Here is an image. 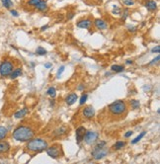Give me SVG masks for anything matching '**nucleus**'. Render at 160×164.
<instances>
[{
    "mask_svg": "<svg viewBox=\"0 0 160 164\" xmlns=\"http://www.w3.org/2000/svg\"><path fill=\"white\" fill-rule=\"evenodd\" d=\"M47 28H49V26H47V25H46V26L42 27V28H41V30H42V31H45V30H46V29H47Z\"/></svg>",
    "mask_w": 160,
    "mask_h": 164,
    "instance_id": "nucleus-38",
    "label": "nucleus"
},
{
    "mask_svg": "<svg viewBox=\"0 0 160 164\" xmlns=\"http://www.w3.org/2000/svg\"><path fill=\"white\" fill-rule=\"evenodd\" d=\"M40 2V0H29L28 2H27V4L30 5V6H33V7H35V6L38 4Z\"/></svg>",
    "mask_w": 160,
    "mask_h": 164,
    "instance_id": "nucleus-30",
    "label": "nucleus"
},
{
    "mask_svg": "<svg viewBox=\"0 0 160 164\" xmlns=\"http://www.w3.org/2000/svg\"><path fill=\"white\" fill-rule=\"evenodd\" d=\"M128 31H130V32H135V31H137V27H130V28H128Z\"/></svg>",
    "mask_w": 160,
    "mask_h": 164,
    "instance_id": "nucleus-36",
    "label": "nucleus"
},
{
    "mask_svg": "<svg viewBox=\"0 0 160 164\" xmlns=\"http://www.w3.org/2000/svg\"><path fill=\"white\" fill-rule=\"evenodd\" d=\"M87 98H88V95L87 94H83L82 96H81L80 100H79V105H83V104L86 103Z\"/></svg>",
    "mask_w": 160,
    "mask_h": 164,
    "instance_id": "nucleus-27",
    "label": "nucleus"
},
{
    "mask_svg": "<svg viewBox=\"0 0 160 164\" xmlns=\"http://www.w3.org/2000/svg\"><path fill=\"white\" fill-rule=\"evenodd\" d=\"M14 69V65L13 62L10 60H4L0 63V75L2 77H7Z\"/></svg>",
    "mask_w": 160,
    "mask_h": 164,
    "instance_id": "nucleus-5",
    "label": "nucleus"
},
{
    "mask_svg": "<svg viewBox=\"0 0 160 164\" xmlns=\"http://www.w3.org/2000/svg\"><path fill=\"white\" fill-rule=\"evenodd\" d=\"M10 13H11V15L14 16V17H18L19 16V13H18V11H17V10L10 9Z\"/></svg>",
    "mask_w": 160,
    "mask_h": 164,
    "instance_id": "nucleus-32",
    "label": "nucleus"
},
{
    "mask_svg": "<svg viewBox=\"0 0 160 164\" xmlns=\"http://www.w3.org/2000/svg\"><path fill=\"white\" fill-rule=\"evenodd\" d=\"M132 62H134V61L128 59V60H127V62H125V63H127V64H132Z\"/></svg>",
    "mask_w": 160,
    "mask_h": 164,
    "instance_id": "nucleus-40",
    "label": "nucleus"
},
{
    "mask_svg": "<svg viewBox=\"0 0 160 164\" xmlns=\"http://www.w3.org/2000/svg\"><path fill=\"white\" fill-rule=\"evenodd\" d=\"M8 135V129L5 127H0V141L4 139Z\"/></svg>",
    "mask_w": 160,
    "mask_h": 164,
    "instance_id": "nucleus-18",
    "label": "nucleus"
},
{
    "mask_svg": "<svg viewBox=\"0 0 160 164\" xmlns=\"http://www.w3.org/2000/svg\"><path fill=\"white\" fill-rule=\"evenodd\" d=\"M132 134H134V132L132 131H128V132H127V134L125 135V138H130V136H131L132 135Z\"/></svg>",
    "mask_w": 160,
    "mask_h": 164,
    "instance_id": "nucleus-35",
    "label": "nucleus"
},
{
    "mask_svg": "<svg viewBox=\"0 0 160 164\" xmlns=\"http://www.w3.org/2000/svg\"><path fill=\"white\" fill-rule=\"evenodd\" d=\"M10 150V144L8 141H0V155L1 154H5Z\"/></svg>",
    "mask_w": 160,
    "mask_h": 164,
    "instance_id": "nucleus-11",
    "label": "nucleus"
},
{
    "mask_svg": "<svg viewBox=\"0 0 160 164\" xmlns=\"http://www.w3.org/2000/svg\"><path fill=\"white\" fill-rule=\"evenodd\" d=\"M63 71H64V66L62 65V66H60L59 68V71H57V73H56V77L57 78H60V75L63 73Z\"/></svg>",
    "mask_w": 160,
    "mask_h": 164,
    "instance_id": "nucleus-31",
    "label": "nucleus"
},
{
    "mask_svg": "<svg viewBox=\"0 0 160 164\" xmlns=\"http://www.w3.org/2000/svg\"><path fill=\"white\" fill-rule=\"evenodd\" d=\"M145 7L148 11L153 12L157 9V3H156L154 0H147V1L145 2Z\"/></svg>",
    "mask_w": 160,
    "mask_h": 164,
    "instance_id": "nucleus-14",
    "label": "nucleus"
},
{
    "mask_svg": "<svg viewBox=\"0 0 160 164\" xmlns=\"http://www.w3.org/2000/svg\"><path fill=\"white\" fill-rule=\"evenodd\" d=\"M94 115H95V110L92 106H88V107H86L83 110V116L85 118L91 119L94 117Z\"/></svg>",
    "mask_w": 160,
    "mask_h": 164,
    "instance_id": "nucleus-12",
    "label": "nucleus"
},
{
    "mask_svg": "<svg viewBox=\"0 0 160 164\" xmlns=\"http://www.w3.org/2000/svg\"><path fill=\"white\" fill-rule=\"evenodd\" d=\"M27 113H28V110H27V108H24V109H21V110L17 111L15 114H14V118L15 119H21V118H24L25 116L27 115Z\"/></svg>",
    "mask_w": 160,
    "mask_h": 164,
    "instance_id": "nucleus-17",
    "label": "nucleus"
},
{
    "mask_svg": "<svg viewBox=\"0 0 160 164\" xmlns=\"http://www.w3.org/2000/svg\"><path fill=\"white\" fill-rule=\"evenodd\" d=\"M77 99H78V96H77L76 93H71L65 98V102L68 106H71L75 103V102L77 101Z\"/></svg>",
    "mask_w": 160,
    "mask_h": 164,
    "instance_id": "nucleus-15",
    "label": "nucleus"
},
{
    "mask_svg": "<svg viewBox=\"0 0 160 164\" xmlns=\"http://www.w3.org/2000/svg\"><path fill=\"white\" fill-rule=\"evenodd\" d=\"M76 26L80 29H90V27L92 26V21L90 19H83L78 21Z\"/></svg>",
    "mask_w": 160,
    "mask_h": 164,
    "instance_id": "nucleus-8",
    "label": "nucleus"
},
{
    "mask_svg": "<svg viewBox=\"0 0 160 164\" xmlns=\"http://www.w3.org/2000/svg\"><path fill=\"white\" fill-rule=\"evenodd\" d=\"M121 11H122L121 8H119V6L116 5V6H114V9L112 10V13H113V14H115V15L116 14L119 15V14H121Z\"/></svg>",
    "mask_w": 160,
    "mask_h": 164,
    "instance_id": "nucleus-28",
    "label": "nucleus"
},
{
    "mask_svg": "<svg viewBox=\"0 0 160 164\" xmlns=\"http://www.w3.org/2000/svg\"><path fill=\"white\" fill-rule=\"evenodd\" d=\"M145 134H146L145 132H140V135H138L137 136V138L132 139V141H131V144H135V143H137L139 141H141V138H143V136L145 135Z\"/></svg>",
    "mask_w": 160,
    "mask_h": 164,
    "instance_id": "nucleus-22",
    "label": "nucleus"
},
{
    "mask_svg": "<svg viewBox=\"0 0 160 164\" xmlns=\"http://www.w3.org/2000/svg\"><path fill=\"white\" fill-rule=\"evenodd\" d=\"M125 6H134V0H122Z\"/></svg>",
    "mask_w": 160,
    "mask_h": 164,
    "instance_id": "nucleus-29",
    "label": "nucleus"
},
{
    "mask_svg": "<svg viewBox=\"0 0 160 164\" xmlns=\"http://www.w3.org/2000/svg\"><path fill=\"white\" fill-rule=\"evenodd\" d=\"M46 151L47 153V155L53 159H57L59 157H60V147L57 144H54L53 146H50V147L47 146Z\"/></svg>",
    "mask_w": 160,
    "mask_h": 164,
    "instance_id": "nucleus-7",
    "label": "nucleus"
},
{
    "mask_svg": "<svg viewBox=\"0 0 160 164\" xmlns=\"http://www.w3.org/2000/svg\"><path fill=\"white\" fill-rule=\"evenodd\" d=\"M34 135H35L34 129L28 126H19L12 132L13 138L17 141L21 142L29 141L31 138H34Z\"/></svg>",
    "mask_w": 160,
    "mask_h": 164,
    "instance_id": "nucleus-1",
    "label": "nucleus"
},
{
    "mask_svg": "<svg viewBox=\"0 0 160 164\" xmlns=\"http://www.w3.org/2000/svg\"><path fill=\"white\" fill-rule=\"evenodd\" d=\"M85 132H86V129H85L84 127H79L76 129L75 135H76V141H77L78 144H79V143L83 141Z\"/></svg>",
    "mask_w": 160,
    "mask_h": 164,
    "instance_id": "nucleus-9",
    "label": "nucleus"
},
{
    "mask_svg": "<svg viewBox=\"0 0 160 164\" xmlns=\"http://www.w3.org/2000/svg\"><path fill=\"white\" fill-rule=\"evenodd\" d=\"M98 138H99V134H98L97 132H92V131H89L85 132L84 135V138H83V141H85V143H87V144H94L95 142L98 141Z\"/></svg>",
    "mask_w": 160,
    "mask_h": 164,
    "instance_id": "nucleus-6",
    "label": "nucleus"
},
{
    "mask_svg": "<svg viewBox=\"0 0 160 164\" xmlns=\"http://www.w3.org/2000/svg\"><path fill=\"white\" fill-rule=\"evenodd\" d=\"M47 94L49 95V96H50L52 98H54L56 96V90L54 87H50L49 89H47Z\"/></svg>",
    "mask_w": 160,
    "mask_h": 164,
    "instance_id": "nucleus-21",
    "label": "nucleus"
},
{
    "mask_svg": "<svg viewBox=\"0 0 160 164\" xmlns=\"http://www.w3.org/2000/svg\"><path fill=\"white\" fill-rule=\"evenodd\" d=\"M125 146V141H117L115 143V145H114V148L115 149H117V150H119V149H122V148H124Z\"/></svg>",
    "mask_w": 160,
    "mask_h": 164,
    "instance_id": "nucleus-24",
    "label": "nucleus"
},
{
    "mask_svg": "<svg viewBox=\"0 0 160 164\" xmlns=\"http://www.w3.org/2000/svg\"><path fill=\"white\" fill-rule=\"evenodd\" d=\"M35 8L40 12H47V9H49V6H47V3L45 0H40V2L35 6Z\"/></svg>",
    "mask_w": 160,
    "mask_h": 164,
    "instance_id": "nucleus-13",
    "label": "nucleus"
},
{
    "mask_svg": "<svg viewBox=\"0 0 160 164\" xmlns=\"http://www.w3.org/2000/svg\"><path fill=\"white\" fill-rule=\"evenodd\" d=\"M26 148L31 152H42L45 151L47 148V141L43 138H31L29 141H27Z\"/></svg>",
    "mask_w": 160,
    "mask_h": 164,
    "instance_id": "nucleus-2",
    "label": "nucleus"
},
{
    "mask_svg": "<svg viewBox=\"0 0 160 164\" xmlns=\"http://www.w3.org/2000/svg\"><path fill=\"white\" fill-rule=\"evenodd\" d=\"M158 60H159V56H156L155 59L151 61V62H149V63H148V65H152V64H154V63H157V62H158Z\"/></svg>",
    "mask_w": 160,
    "mask_h": 164,
    "instance_id": "nucleus-34",
    "label": "nucleus"
},
{
    "mask_svg": "<svg viewBox=\"0 0 160 164\" xmlns=\"http://www.w3.org/2000/svg\"><path fill=\"white\" fill-rule=\"evenodd\" d=\"M66 132V129L64 127H61L59 129H57L56 132H54V135H62Z\"/></svg>",
    "mask_w": 160,
    "mask_h": 164,
    "instance_id": "nucleus-25",
    "label": "nucleus"
},
{
    "mask_svg": "<svg viewBox=\"0 0 160 164\" xmlns=\"http://www.w3.org/2000/svg\"><path fill=\"white\" fill-rule=\"evenodd\" d=\"M36 53H37V54H39V56H45V54L47 53V50L44 49L43 47H38Z\"/></svg>",
    "mask_w": 160,
    "mask_h": 164,
    "instance_id": "nucleus-26",
    "label": "nucleus"
},
{
    "mask_svg": "<svg viewBox=\"0 0 160 164\" xmlns=\"http://www.w3.org/2000/svg\"><path fill=\"white\" fill-rule=\"evenodd\" d=\"M111 69L113 72H122V71L125 70V67L122 65H119V64H115V65H113L111 67Z\"/></svg>",
    "mask_w": 160,
    "mask_h": 164,
    "instance_id": "nucleus-20",
    "label": "nucleus"
},
{
    "mask_svg": "<svg viewBox=\"0 0 160 164\" xmlns=\"http://www.w3.org/2000/svg\"><path fill=\"white\" fill-rule=\"evenodd\" d=\"M94 25L98 30H106L108 28L107 22L103 19H96L94 21Z\"/></svg>",
    "mask_w": 160,
    "mask_h": 164,
    "instance_id": "nucleus-10",
    "label": "nucleus"
},
{
    "mask_svg": "<svg viewBox=\"0 0 160 164\" xmlns=\"http://www.w3.org/2000/svg\"><path fill=\"white\" fill-rule=\"evenodd\" d=\"M159 52H160V47L159 46H156L155 47H153V49L151 50V53H159Z\"/></svg>",
    "mask_w": 160,
    "mask_h": 164,
    "instance_id": "nucleus-33",
    "label": "nucleus"
},
{
    "mask_svg": "<svg viewBox=\"0 0 160 164\" xmlns=\"http://www.w3.org/2000/svg\"><path fill=\"white\" fill-rule=\"evenodd\" d=\"M22 75V68H15V69H13L12 70V72L10 73L9 75V77L11 78V79H16L17 77H19V76H21Z\"/></svg>",
    "mask_w": 160,
    "mask_h": 164,
    "instance_id": "nucleus-16",
    "label": "nucleus"
},
{
    "mask_svg": "<svg viewBox=\"0 0 160 164\" xmlns=\"http://www.w3.org/2000/svg\"><path fill=\"white\" fill-rule=\"evenodd\" d=\"M45 67L46 68H50V67H52V64H50V63H46L45 64Z\"/></svg>",
    "mask_w": 160,
    "mask_h": 164,
    "instance_id": "nucleus-37",
    "label": "nucleus"
},
{
    "mask_svg": "<svg viewBox=\"0 0 160 164\" xmlns=\"http://www.w3.org/2000/svg\"><path fill=\"white\" fill-rule=\"evenodd\" d=\"M84 89V85H80V86H78V90H83Z\"/></svg>",
    "mask_w": 160,
    "mask_h": 164,
    "instance_id": "nucleus-39",
    "label": "nucleus"
},
{
    "mask_svg": "<svg viewBox=\"0 0 160 164\" xmlns=\"http://www.w3.org/2000/svg\"><path fill=\"white\" fill-rule=\"evenodd\" d=\"M108 148H106V141L98 142L93 150L91 151V155L95 160H101L108 155Z\"/></svg>",
    "mask_w": 160,
    "mask_h": 164,
    "instance_id": "nucleus-3",
    "label": "nucleus"
},
{
    "mask_svg": "<svg viewBox=\"0 0 160 164\" xmlns=\"http://www.w3.org/2000/svg\"><path fill=\"white\" fill-rule=\"evenodd\" d=\"M130 103H131V108L134 109V110H137V109H139V107H140V103H139V101L137 100H131Z\"/></svg>",
    "mask_w": 160,
    "mask_h": 164,
    "instance_id": "nucleus-23",
    "label": "nucleus"
},
{
    "mask_svg": "<svg viewBox=\"0 0 160 164\" xmlns=\"http://www.w3.org/2000/svg\"><path fill=\"white\" fill-rule=\"evenodd\" d=\"M109 111H110L111 114H113L115 116H119L122 115L127 111V105L124 101L122 100H118L113 102L112 104L109 105Z\"/></svg>",
    "mask_w": 160,
    "mask_h": 164,
    "instance_id": "nucleus-4",
    "label": "nucleus"
},
{
    "mask_svg": "<svg viewBox=\"0 0 160 164\" xmlns=\"http://www.w3.org/2000/svg\"><path fill=\"white\" fill-rule=\"evenodd\" d=\"M1 3H2V6L5 7L6 9H11L13 7V2L12 0H1Z\"/></svg>",
    "mask_w": 160,
    "mask_h": 164,
    "instance_id": "nucleus-19",
    "label": "nucleus"
}]
</instances>
